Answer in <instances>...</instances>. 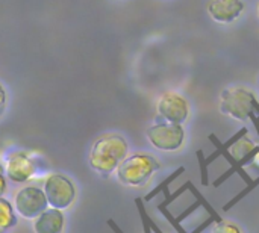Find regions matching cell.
I'll return each instance as SVG.
<instances>
[{"label": "cell", "instance_id": "obj_17", "mask_svg": "<svg viewBox=\"0 0 259 233\" xmlns=\"http://www.w3.org/2000/svg\"><path fill=\"white\" fill-rule=\"evenodd\" d=\"M258 17H259V2H258Z\"/></svg>", "mask_w": 259, "mask_h": 233}, {"label": "cell", "instance_id": "obj_6", "mask_svg": "<svg viewBox=\"0 0 259 233\" xmlns=\"http://www.w3.org/2000/svg\"><path fill=\"white\" fill-rule=\"evenodd\" d=\"M184 124L161 121L146 130L149 143L159 152H178L185 144Z\"/></svg>", "mask_w": 259, "mask_h": 233}, {"label": "cell", "instance_id": "obj_12", "mask_svg": "<svg viewBox=\"0 0 259 233\" xmlns=\"http://www.w3.org/2000/svg\"><path fill=\"white\" fill-rule=\"evenodd\" d=\"M17 226V212L12 202L0 197V233H8Z\"/></svg>", "mask_w": 259, "mask_h": 233}, {"label": "cell", "instance_id": "obj_2", "mask_svg": "<svg viewBox=\"0 0 259 233\" xmlns=\"http://www.w3.org/2000/svg\"><path fill=\"white\" fill-rule=\"evenodd\" d=\"M161 170L159 161L147 152L129 153L115 171L117 180L126 188H143Z\"/></svg>", "mask_w": 259, "mask_h": 233}, {"label": "cell", "instance_id": "obj_14", "mask_svg": "<svg viewBox=\"0 0 259 233\" xmlns=\"http://www.w3.org/2000/svg\"><path fill=\"white\" fill-rule=\"evenodd\" d=\"M8 191V177L5 174V167L0 165V197H5Z\"/></svg>", "mask_w": 259, "mask_h": 233}, {"label": "cell", "instance_id": "obj_13", "mask_svg": "<svg viewBox=\"0 0 259 233\" xmlns=\"http://www.w3.org/2000/svg\"><path fill=\"white\" fill-rule=\"evenodd\" d=\"M211 233H244L243 229L234 223V221H229V220H219L212 229H211Z\"/></svg>", "mask_w": 259, "mask_h": 233}, {"label": "cell", "instance_id": "obj_9", "mask_svg": "<svg viewBox=\"0 0 259 233\" xmlns=\"http://www.w3.org/2000/svg\"><path fill=\"white\" fill-rule=\"evenodd\" d=\"M209 17L220 24L234 23L246 9L244 0H209L206 5Z\"/></svg>", "mask_w": 259, "mask_h": 233}, {"label": "cell", "instance_id": "obj_7", "mask_svg": "<svg viewBox=\"0 0 259 233\" xmlns=\"http://www.w3.org/2000/svg\"><path fill=\"white\" fill-rule=\"evenodd\" d=\"M5 174L12 183H26L38 173V161L35 155L26 150H12L5 159Z\"/></svg>", "mask_w": 259, "mask_h": 233}, {"label": "cell", "instance_id": "obj_5", "mask_svg": "<svg viewBox=\"0 0 259 233\" xmlns=\"http://www.w3.org/2000/svg\"><path fill=\"white\" fill-rule=\"evenodd\" d=\"M12 205L17 215L27 221H33L49 208L44 190L35 185H26L15 191L12 197Z\"/></svg>", "mask_w": 259, "mask_h": 233}, {"label": "cell", "instance_id": "obj_8", "mask_svg": "<svg viewBox=\"0 0 259 233\" xmlns=\"http://www.w3.org/2000/svg\"><path fill=\"white\" fill-rule=\"evenodd\" d=\"M156 112L159 118H162V121L184 124L190 118L191 106L187 97H184L182 94L176 91H167L158 99Z\"/></svg>", "mask_w": 259, "mask_h": 233}, {"label": "cell", "instance_id": "obj_10", "mask_svg": "<svg viewBox=\"0 0 259 233\" xmlns=\"http://www.w3.org/2000/svg\"><path fill=\"white\" fill-rule=\"evenodd\" d=\"M65 230V215L64 211L47 208L33 220L35 233H64Z\"/></svg>", "mask_w": 259, "mask_h": 233}, {"label": "cell", "instance_id": "obj_4", "mask_svg": "<svg viewBox=\"0 0 259 233\" xmlns=\"http://www.w3.org/2000/svg\"><path fill=\"white\" fill-rule=\"evenodd\" d=\"M49 206L61 211L70 209L77 199V188L74 182L64 173H49L42 187Z\"/></svg>", "mask_w": 259, "mask_h": 233}, {"label": "cell", "instance_id": "obj_3", "mask_svg": "<svg viewBox=\"0 0 259 233\" xmlns=\"http://www.w3.org/2000/svg\"><path fill=\"white\" fill-rule=\"evenodd\" d=\"M220 112L237 121H247L253 114L259 117L255 92L246 86H229L220 94Z\"/></svg>", "mask_w": 259, "mask_h": 233}, {"label": "cell", "instance_id": "obj_11", "mask_svg": "<svg viewBox=\"0 0 259 233\" xmlns=\"http://www.w3.org/2000/svg\"><path fill=\"white\" fill-rule=\"evenodd\" d=\"M228 149L229 150L225 153L231 161H235L237 164H244L246 161H250L255 156V153L259 150V146L247 135H244Z\"/></svg>", "mask_w": 259, "mask_h": 233}, {"label": "cell", "instance_id": "obj_1", "mask_svg": "<svg viewBox=\"0 0 259 233\" xmlns=\"http://www.w3.org/2000/svg\"><path fill=\"white\" fill-rule=\"evenodd\" d=\"M129 155V144L120 133H103L94 139L88 153V164L102 177L115 174L120 164Z\"/></svg>", "mask_w": 259, "mask_h": 233}, {"label": "cell", "instance_id": "obj_15", "mask_svg": "<svg viewBox=\"0 0 259 233\" xmlns=\"http://www.w3.org/2000/svg\"><path fill=\"white\" fill-rule=\"evenodd\" d=\"M6 100H8V94H6V89H5L3 83H0V115H2V112L5 111V106H6Z\"/></svg>", "mask_w": 259, "mask_h": 233}, {"label": "cell", "instance_id": "obj_16", "mask_svg": "<svg viewBox=\"0 0 259 233\" xmlns=\"http://www.w3.org/2000/svg\"><path fill=\"white\" fill-rule=\"evenodd\" d=\"M252 164H253V165H256V167H259V150L255 153V156L252 158Z\"/></svg>", "mask_w": 259, "mask_h": 233}]
</instances>
